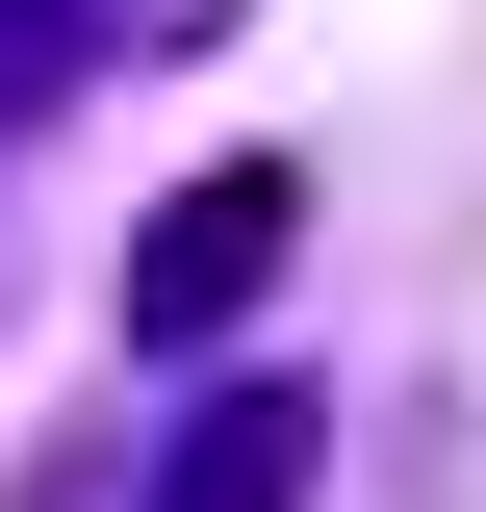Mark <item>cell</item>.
<instances>
[{"label": "cell", "mask_w": 486, "mask_h": 512, "mask_svg": "<svg viewBox=\"0 0 486 512\" xmlns=\"http://www.w3.org/2000/svg\"><path fill=\"white\" fill-rule=\"evenodd\" d=\"M282 256H307V154H205V180L128 231L103 333H128V359H205V333H256V308H282Z\"/></svg>", "instance_id": "1"}, {"label": "cell", "mask_w": 486, "mask_h": 512, "mask_svg": "<svg viewBox=\"0 0 486 512\" xmlns=\"http://www.w3.org/2000/svg\"><path fill=\"white\" fill-rule=\"evenodd\" d=\"M307 487H333V384H205L128 512H307Z\"/></svg>", "instance_id": "2"}, {"label": "cell", "mask_w": 486, "mask_h": 512, "mask_svg": "<svg viewBox=\"0 0 486 512\" xmlns=\"http://www.w3.org/2000/svg\"><path fill=\"white\" fill-rule=\"evenodd\" d=\"M52 26H77V77H103V52H205L231 0H52Z\"/></svg>", "instance_id": "3"}, {"label": "cell", "mask_w": 486, "mask_h": 512, "mask_svg": "<svg viewBox=\"0 0 486 512\" xmlns=\"http://www.w3.org/2000/svg\"><path fill=\"white\" fill-rule=\"evenodd\" d=\"M52 77H77V26H52V0H0V128H52Z\"/></svg>", "instance_id": "4"}]
</instances>
